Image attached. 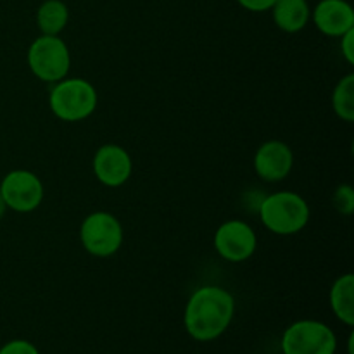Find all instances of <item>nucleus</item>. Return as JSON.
<instances>
[{
  "mask_svg": "<svg viewBox=\"0 0 354 354\" xmlns=\"http://www.w3.org/2000/svg\"><path fill=\"white\" fill-rule=\"evenodd\" d=\"M234 313V296L223 287L206 286L190 296L183 311V325L194 341L211 342L227 332Z\"/></svg>",
  "mask_w": 354,
  "mask_h": 354,
  "instance_id": "obj_1",
  "label": "nucleus"
},
{
  "mask_svg": "<svg viewBox=\"0 0 354 354\" xmlns=\"http://www.w3.org/2000/svg\"><path fill=\"white\" fill-rule=\"evenodd\" d=\"M259 218L277 235H296L310 221V206L296 192H275L259 204Z\"/></svg>",
  "mask_w": 354,
  "mask_h": 354,
  "instance_id": "obj_2",
  "label": "nucleus"
},
{
  "mask_svg": "<svg viewBox=\"0 0 354 354\" xmlns=\"http://www.w3.org/2000/svg\"><path fill=\"white\" fill-rule=\"evenodd\" d=\"M48 104L59 120L75 123L86 120L95 111L97 90L83 78H64L52 88Z\"/></svg>",
  "mask_w": 354,
  "mask_h": 354,
  "instance_id": "obj_3",
  "label": "nucleus"
},
{
  "mask_svg": "<svg viewBox=\"0 0 354 354\" xmlns=\"http://www.w3.org/2000/svg\"><path fill=\"white\" fill-rule=\"evenodd\" d=\"M28 66L41 82H61L66 78L71 66L68 45L54 35H41L28 48Z\"/></svg>",
  "mask_w": 354,
  "mask_h": 354,
  "instance_id": "obj_4",
  "label": "nucleus"
},
{
  "mask_svg": "<svg viewBox=\"0 0 354 354\" xmlns=\"http://www.w3.org/2000/svg\"><path fill=\"white\" fill-rule=\"evenodd\" d=\"M280 348L283 354H335L337 337L324 322L299 320L286 328Z\"/></svg>",
  "mask_w": 354,
  "mask_h": 354,
  "instance_id": "obj_5",
  "label": "nucleus"
},
{
  "mask_svg": "<svg viewBox=\"0 0 354 354\" xmlns=\"http://www.w3.org/2000/svg\"><path fill=\"white\" fill-rule=\"evenodd\" d=\"M80 239L86 252L97 258H109L123 244V227L114 214L95 211L83 220Z\"/></svg>",
  "mask_w": 354,
  "mask_h": 354,
  "instance_id": "obj_6",
  "label": "nucleus"
},
{
  "mask_svg": "<svg viewBox=\"0 0 354 354\" xmlns=\"http://www.w3.org/2000/svg\"><path fill=\"white\" fill-rule=\"evenodd\" d=\"M0 194L6 207L16 213H31L44 201V185L35 173L28 169H14L3 176Z\"/></svg>",
  "mask_w": 354,
  "mask_h": 354,
  "instance_id": "obj_7",
  "label": "nucleus"
},
{
  "mask_svg": "<svg viewBox=\"0 0 354 354\" xmlns=\"http://www.w3.org/2000/svg\"><path fill=\"white\" fill-rule=\"evenodd\" d=\"M258 248V237L251 225L241 220H230L221 225L214 235V249L230 263H242L251 258Z\"/></svg>",
  "mask_w": 354,
  "mask_h": 354,
  "instance_id": "obj_8",
  "label": "nucleus"
},
{
  "mask_svg": "<svg viewBox=\"0 0 354 354\" xmlns=\"http://www.w3.org/2000/svg\"><path fill=\"white\" fill-rule=\"evenodd\" d=\"M92 165L97 180L106 187H121L128 182L133 169L127 149L116 144H106L97 149Z\"/></svg>",
  "mask_w": 354,
  "mask_h": 354,
  "instance_id": "obj_9",
  "label": "nucleus"
},
{
  "mask_svg": "<svg viewBox=\"0 0 354 354\" xmlns=\"http://www.w3.org/2000/svg\"><path fill=\"white\" fill-rule=\"evenodd\" d=\"M294 165V154L286 142L270 140L258 149L254 156V169L265 182H282L289 176Z\"/></svg>",
  "mask_w": 354,
  "mask_h": 354,
  "instance_id": "obj_10",
  "label": "nucleus"
},
{
  "mask_svg": "<svg viewBox=\"0 0 354 354\" xmlns=\"http://www.w3.org/2000/svg\"><path fill=\"white\" fill-rule=\"evenodd\" d=\"M315 26L327 37H342L354 28V10L346 0H322L313 10Z\"/></svg>",
  "mask_w": 354,
  "mask_h": 354,
  "instance_id": "obj_11",
  "label": "nucleus"
},
{
  "mask_svg": "<svg viewBox=\"0 0 354 354\" xmlns=\"http://www.w3.org/2000/svg\"><path fill=\"white\" fill-rule=\"evenodd\" d=\"M275 24L286 33H297L308 24L311 17L306 0H277L270 9Z\"/></svg>",
  "mask_w": 354,
  "mask_h": 354,
  "instance_id": "obj_12",
  "label": "nucleus"
},
{
  "mask_svg": "<svg viewBox=\"0 0 354 354\" xmlns=\"http://www.w3.org/2000/svg\"><path fill=\"white\" fill-rule=\"evenodd\" d=\"M330 308L337 320L353 327L354 325V275L346 273L339 277L330 289Z\"/></svg>",
  "mask_w": 354,
  "mask_h": 354,
  "instance_id": "obj_13",
  "label": "nucleus"
},
{
  "mask_svg": "<svg viewBox=\"0 0 354 354\" xmlns=\"http://www.w3.org/2000/svg\"><path fill=\"white\" fill-rule=\"evenodd\" d=\"M69 19V10L61 0H45L37 10V24L44 35L57 37L66 28Z\"/></svg>",
  "mask_w": 354,
  "mask_h": 354,
  "instance_id": "obj_14",
  "label": "nucleus"
},
{
  "mask_svg": "<svg viewBox=\"0 0 354 354\" xmlns=\"http://www.w3.org/2000/svg\"><path fill=\"white\" fill-rule=\"evenodd\" d=\"M332 107L334 113L346 123L354 121V75L349 73L335 85L332 93Z\"/></svg>",
  "mask_w": 354,
  "mask_h": 354,
  "instance_id": "obj_15",
  "label": "nucleus"
},
{
  "mask_svg": "<svg viewBox=\"0 0 354 354\" xmlns=\"http://www.w3.org/2000/svg\"><path fill=\"white\" fill-rule=\"evenodd\" d=\"M332 204H334V207L337 209V213L346 214V216L353 214V211H354L353 187L348 185V183H344V185H339L337 189H335L334 197H332Z\"/></svg>",
  "mask_w": 354,
  "mask_h": 354,
  "instance_id": "obj_16",
  "label": "nucleus"
},
{
  "mask_svg": "<svg viewBox=\"0 0 354 354\" xmlns=\"http://www.w3.org/2000/svg\"><path fill=\"white\" fill-rule=\"evenodd\" d=\"M0 354H40L37 346L24 339H14L0 348Z\"/></svg>",
  "mask_w": 354,
  "mask_h": 354,
  "instance_id": "obj_17",
  "label": "nucleus"
},
{
  "mask_svg": "<svg viewBox=\"0 0 354 354\" xmlns=\"http://www.w3.org/2000/svg\"><path fill=\"white\" fill-rule=\"evenodd\" d=\"M341 38V54L349 64H354V28L346 31Z\"/></svg>",
  "mask_w": 354,
  "mask_h": 354,
  "instance_id": "obj_18",
  "label": "nucleus"
},
{
  "mask_svg": "<svg viewBox=\"0 0 354 354\" xmlns=\"http://www.w3.org/2000/svg\"><path fill=\"white\" fill-rule=\"evenodd\" d=\"M237 2L251 12H265L272 9L277 0H237Z\"/></svg>",
  "mask_w": 354,
  "mask_h": 354,
  "instance_id": "obj_19",
  "label": "nucleus"
},
{
  "mask_svg": "<svg viewBox=\"0 0 354 354\" xmlns=\"http://www.w3.org/2000/svg\"><path fill=\"white\" fill-rule=\"evenodd\" d=\"M6 203H3V199H2V194H0V220H2L3 218V214H6Z\"/></svg>",
  "mask_w": 354,
  "mask_h": 354,
  "instance_id": "obj_20",
  "label": "nucleus"
}]
</instances>
